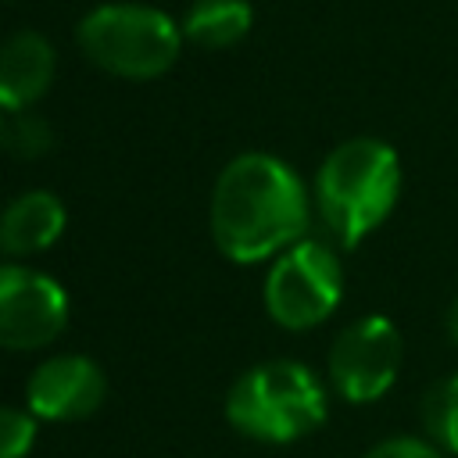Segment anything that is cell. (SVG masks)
<instances>
[{"instance_id":"6da1fadb","label":"cell","mask_w":458,"mask_h":458,"mask_svg":"<svg viewBox=\"0 0 458 458\" xmlns=\"http://www.w3.org/2000/svg\"><path fill=\"white\" fill-rule=\"evenodd\" d=\"M311 200L290 165L272 154L233 157L211 190L215 247L240 265L279 258L304 240Z\"/></svg>"},{"instance_id":"7a4b0ae2","label":"cell","mask_w":458,"mask_h":458,"mask_svg":"<svg viewBox=\"0 0 458 458\" xmlns=\"http://www.w3.org/2000/svg\"><path fill=\"white\" fill-rule=\"evenodd\" d=\"M397 150L372 136L344 140L326 154L315 175V208L340 247H358L397 204Z\"/></svg>"},{"instance_id":"3957f363","label":"cell","mask_w":458,"mask_h":458,"mask_svg":"<svg viewBox=\"0 0 458 458\" xmlns=\"http://www.w3.org/2000/svg\"><path fill=\"white\" fill-rule=\"evenodd\" d=\"M225 415L250 440L290 444L322 426L326 390L308 365L276 358L247 369L233 383L225 397Z\"/></svg>"},{"instance_id":"277c9868","label":"cell","mask_w":458,"mask_h":458,"mask_svg":"<svg viewBox=\"0 0 458 458\" xmlns=\"http://www.w3.org/2000/svg\"><path fill=\"white\" fill-rule=\"evenodd\" d=\"M179 25L143 4H104L89 11L79 25L82 54L122 79H157L179 57Z\"/></svg>"},{"instance_id":"5b68a950","label":"cell","mask_w":458,"mask_h":458,"mask_svg":"<svg viewBox=\"0 0 458 458\" xmlns=\"http://www.w3.org/2000/svg\"><path fill=\"white\" fill-rule=\"evenodd\" d=\"M344 293V268L329 243L297 240L265 276V308L283 329H311L326 322Z\"/></svg>"},{"instance_id":"8992f818","label":"cell","mask_w":458,"mask_h":458,"mask_svg":"<svg viewBox=\"0 0 458 458\" xmlns=\"http://www.w3.org/2000/svg\"><path fill=\"white\" fill-rule=\"evenodd\" d=\"M401 358H404V340L386 315L354 318L336 333L329 347L326 358L329 383L351 404L379 401L394 386L401 372Z\"/></svg>"},{"instance_id":"52a82bcc","label":"cell","mask_w":458,"mask_h":458,"mask_svg":"<svg viewBox=\"0 0 458 458\" xmlns=\"http://www.w3.org/2000/svg\"><path fill=\"white\" fill-rule=\"evenodd\" d=\"M68 322V297L57 279L39 268L0 265V347L36 351L61 336Z\"/></svg>"},{"instance_id":"ba28073f","label":"cell","mask_w":458,"mask_h":458,"mask_svg":"<svg viewBox=\"0 0 458 458\" xmlns=\"http://www.w3.org/2000/svg\"><path fill=\"white\" fill-rule=\"evenodd\" d=\"M107 379L100 365L86 354H57L43 361L25 386L29 411L47 422H75L100 408Z\"/></svg>"},{"instance_id":"9c48e42d","label":"cell","mask_w":458,"mask_h":458,"mask_svg":"<svg viewBox=\"0 0 458 458\" xmlns=\"http://www.w3.org/2000/svg\"><path fill=\"white\" fill-rule=\"evenodd\" d=\"M54 79V47L39 32H18L0 47V107L25 111Z\"/></svg>"},{"instance_id":"30bf717a","label":"cell","mask_w":458,"mask_h":458,"mask_svg":"<svg viewBox=\"0 0 458 458\" xmlns=\"http://www.w3.org/2000/svg\"><path fill=\"white\" fill-rule=\"evenodd\" d=\"M64 233V204L47 190H29L0 211V250L11 258L39 254Z\"/></svg>"},{"instance_id":"8fae6325","label":"cell","mask_w":458,"mask_h":458,"mask_svg":"<svg viewBox=\"0 0 458 458\" xmlns=\"http://www.w3.org/2000/svg\"><path fill=\"white\" fill-rule=\"evenodd\" d=\"M186 39L208 50H222L240 43L250 32V4L247 0H197L182 25Z\"/></svg>"},{"instance_id":"7c38bea8","label":"cell","mask_w":458,"mask_h":458,"mask_svg":"<svg viewBox=\"0 0 458 458\" xmlns=\"http://www.w3.org/2000/svg\"><path fill=\"white\" fill-rule=\"evenodd\" d=\"M422 429L426 440H433L440 451L458 458V372L440 376L422 394Z\"/></svg>"},{"instance_id":"4fadbf2b","label":"cell","mask_w":458,"mask_h":458,"mask_svg":"<svg viewBox=\"0 0 458 458\" xmlns=\"http://www.w3.org/2000/svg\"><path fill=\"white\" fill-rule=\"evenodd\" d=\"M36 444V415L29 408L0 404V458H25Z\"/></svg>"},{"instance_id":"5bb4252c","label":"cell","mask_w":458,"mask_h":458,"mask_svg":"<svg viewBox=\"0 0 458 458\" xmlns=\"http://www.w3.org/2000/svg\"><path fill=\"white\" fill-rule=\"evenodd\" d=\"M4 147L18 157H39L50 150V125L39 114L18 111V118L4 125Z\"/></svg>"},{"instance_id":"9a60e30c","label":"cell","mask_w":458,"mask_h":458,"mask_svg":"<svg viewBox=\"0 0 458 458\" xmlns=\"http://www.w3.org/2000/svg\"><path fill=\"white\" fill-rule=\"evenodd\" d=\"M361 458H444V451L426 437H386L376 447H369Z\"/></svg>"},{"instance_id":"2e32d148","label":"cell","mask_w":458,"mask_h":458,"mask_svg":"<svg viewBox=\"0 0 458 458\" xmlns=\"http://www.w3.org/2000/svg\"><path fill=\"white\" fill-rule=\"evenodd\" d=\"M444 329H447V336H451V344L458 347V297L447 304V315H444Z\"/></svg>"},{"instance_id":"e0dca14e","label":"cell","mask_w":458,"mask_h":458,"mask_svg":"<svg viewBox=\"0 0 458 458\" xmlns=\"http://www.w3.org/2000/svg\"><path fill=\"white\" fill-rule=\"evenodd\" d=\"M0 143H4V122H0Z\"/></svg>"}]
</instances>
